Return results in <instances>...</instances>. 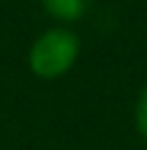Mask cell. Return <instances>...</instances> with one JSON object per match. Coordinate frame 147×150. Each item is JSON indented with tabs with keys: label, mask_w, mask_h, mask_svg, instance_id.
<instances>
[{
	"label": "cell",
	"mask_w": 147,
	"mask_h": 150,
	"mask_svg": "<svg viewBox=\"0 0 147 150\" xmlns=\"http://www.w3.org/2000/svg\"><path fill=\"white\" fill-rule=\"evenodd\" d=\"M44 10L54 20L61 22H74L81 20V17L88 12V8L93 5V0H42Z\"/></svg>",
	"instance_id": "7a4b0ae2"
},
{
	"label": "cell",
	"mask_w": 147,
	"mask_h": 150,
	"mask_svg": "<svg viewBox=\"0 0 147 150\" xmlns=\"http://www.w3.org/2000/svg\"><path fill=\"white\" fill-rule=\"evenodd\" d=\"M78 52H81V42L76 32H71L69 27H52L32 42L27 62L34 76L52 81L71 71V67L78 59Z\"/></svg>",
	"instance_id": "6da1fadb"
},
{
	"label": "cell",
	"mask_w": 147,
	"mask_h": 150,
	"mask_svg": "<svg viewBox=\"0 0 147 150\" xmlns=\"http://www.w3.org/2000/svg\"><path fill=\"white\" fill-rule=\"evenodd\" d=\"M135 126H137V133L147 140V86L140 91L135 103Z\"/></svg>",
	"instance_id": "3957f363"
}]
</instances>
